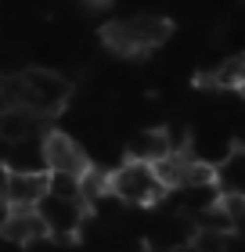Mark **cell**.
Masks as SVG:
<instances>
[{
    "label": "cell",
    "mask_w": 245,
    "mask_h": 252,
    "mask_svg": "<svg viewBox=\"0 0 245 252\" xmlns=\"http://www.w3.org/2000/svg\"><path fill=\"white\" fill-rule=\"evenodd\" d=\"M76 188H79V202H83L87 209H94L98 202H105V198H108V169L90 166L87 173L76 180Z\"/></svg>",
    "instance_id": "obj_11"
},
{
    "label": "cell",
    "mask_w": 245,
    "mask_h": 252,
    "mask_svg": "<svg viewBox=\"0 0 245 252\" xmlns=\"http://www.w3.org/2000/svg\"><path fill=\"white\" fill-rule=\"evenodd\" d=\"M36 216H40L47 238H58V242H72V238H79L83 227L90 223V209L83 202L51 198V194H43V198L36 202Z\"/></svg>",
    "instance_id": "obj_5"
},
{
    "label": "cell",
    "mask_w": 245,
    "mask_h": 252,
    "mask_svg": "<svg viewBox=\"0 0 245 252\" xmlns=\"http://www.w3.org/2000/svg\"><path fill=\"white\" fill-rule=\"evenodd\" d=\"M40 158H43V173H54V177H72L79 180L94 166L90 152L83 148V141L65 130H47L40 137Z\"/></svg>",
    "instance_id": "obj_4"
},
{
    "label": "cell",
    "mask_w": 245,
    "mask_h": 252,
    "mask_svg": "<svg viewBox=\"0 0 245 252\" xmlns=\"http://www.w3.org/2000/svg\"><path fill=\"white\" fill-rule=\"evenodd\" d=\"M4 184H7V166H4V158H0V194H4Z\"/></svg>",
    "instance_id": "obj_14"
},
{
    "label": "cell",
    "mask_w": 245,
    "mask_h": 252,
    "mask_svg": "<svg viewBox=\"0 0 245 252\" xmlns=\"http://www.w3.org/2000/svg\"><path fill=\"white\" fill-rule=\"evenodd\" d=\"M108 194L119 205H137V209H151V205L166 202L155 169L148 162H134V158H123L115 169H108Z\"/></svg>",
    "instance_id": "obj_2"
},
{
    "label": "cell",
    "mask_w": 245,
    "mask_h": 252,
    "mask_svg": "<svg viewBox=\"0 0 245 252\" xmlns=\"http://www.w3.org/2000/svg\"><path fill=\"white\" fill-rule=\"evenodd\" d=\"M0 238L7 245H18V249H33L40 242H51L36 209H7V216L0 220Z\"/></svg>",
    "instance_id": "obj_6"
},
{
    "label": "cell",
    "mask_w": 245,
    "mask_h": 252,
    "mask_svg": "<svg viewBox=\"0 0 245 252\" xmlns=\"http://www.w3.org/2000/svg\"><path fill=\"white\" fill-rule=\"evenodd\" d=\"M83 7H87V11H108L112 0H83Z\"/></svg>",
    "instance_id": "obj_13"
},
{
    "label": "cell",
    "mask_w": 245,
    "mask_h": 252,
    "mask_svg": "<svg viewBox=\"0 0 245 252\" xmlns=\"http://www.w3.org/2000/svg\"><path fill=\"white\" fill-rule=\"evenodd\" d=\"M36 130H40V119L29 108H0V141L4 144L18 148V144L33 141Z\"/></svg>",
    "instance_id": "obj_10"
},
{
    "label": "cell",
    "mask_w": 245,
    "mask_h": 252,
    "mask_svg": "<svg viewBox=\"0 0 245 252\" xmlns=\"http://www.w3.org/2000/svg\"><path fill=\"white\" fill-rule=\"evenodd\" d=\"M7 209H11V205H7V198H4V194H0V220L7 216Z\"/></svg>",
    "instance_id": "obj_15"
},
{
    "label": "cell",
    "mask_w": 245,
    "mask_h": 252,
    "mask_svg": "<svg viewBox=\"0 0 245 252\" xmlns=\"http://www.w3.org/2000/svg\"><path fill=\"white\" fill-rule=\"evenodd\" d=\"M162 155H170V141H166V133H162V126H144V130H137L130 141H126V158H134V162L155 166Z\"/></svg>",
    "instance_id": "obj_9"
},
{
    "label": "cell",
    "mask_w": 245,
    "mask_h": 252,
    "mask_svg": "<svg viewBox=\"0 0 245 252\" xmlns=\"http://www.w3.org/2000/svg\"><path fill=\"white\" fill-rule=\"evenodd\" d=\"M216 202H220V209L231 216V223L242 231V220H245V194H216Z\"/></svg>",
    "instance_id": "obj_12"
},
{
    "label": "cell",
    "mask_w": 245,
    "mask_h": 252,
    "mask_svg": "<svg viewBox=\"0 0 245 252\" xmlns=\"http://www.w3.org/2000/svg\"><path fill=\"white\" fill-rule=\"evenodd\" d=\"M22 83H26V108L36 119H54L58 112L69 108V101L76 94L72 79L62 76L58 68H43V65L22 68Z\"/></svg>",
    "instance_id": "obj_3"
},
{
    "label": "cell",
    "mask_w": 245,
    "mask_h": 252,
    "mask_svg": "<svg viewBox=\"0 0 245 252\" xmlns=\"http://www.w3.org/2000/svg\"><path fill=\"white\" fill-rule=\"evenodd\" d=\"M43 194H47V173H11L7 169L4 198L11 209H36Z\"/></svg>",
    "instance_id": "obj_7"
},
{
    "label": "cell",
    "mask_w": 245,
    "mask_h": 252,
    "mask_svg": "<svg viewBox=\"0 0 245 252\" xmlns=\"http://www.w3.org/2000/svg\"><path fill=\"white\" fill-rule=\"evenodd\" d=\"M170 36H173V22L166 15H148V11L101 26V43L119 58H141V54L162 47Z\"/></svg>",
    "instance_id": "obj_1"
},
{
    "label": "cell",
    "mask_w": 245,
    "mask_h": 252,
    "mask_svg": "<svg viewBox=\"0 0 245 252\" xmlns=\"http://www.w3.org/2000/svg\"><path fill=\"white\" fill-rule=\"evenodd\" d=\"M202 90H227V94H238L242 83H245V65H242V54H231V58L216 62L213 68L198 72L195 79Z\"/></svg>",
    "instance_id": "obj_8"
}]
</instances>
